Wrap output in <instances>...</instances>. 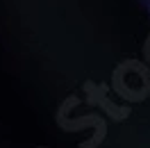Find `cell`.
Masks as SVG:
<instances>
[{
	"mask_svg": "<svg viewBox=\"0 0 150 148\" xmlns=\"http://www.w3.org/2000/svg\"><path fill=\"white\" fill-rule=\"evenodd\" d=\"M112 87L130 102L146 100L150 96V71L141 62H123L112 75Z\"/></svg>",
	"mask_w": 150,
	"mask_h": 148,
	"instance_id": "cell-1",
	"label": "cell"
},
{
	"mask_svg": "<svg viewBox=\"0 0 150 148\" xmlns=\"http://www.w3.org/2000/svg\"><path fill=\"white\" fill-rule=\"evenodd\" d=\"M143 53H146V59L150 62V39L146 41V46H143Z\"/></svg>",
	"mask_w": 150,
	"mask_h": 148,
	"instance_id": "cell-2",
	"label": "cell"
}]
</instances>
